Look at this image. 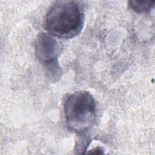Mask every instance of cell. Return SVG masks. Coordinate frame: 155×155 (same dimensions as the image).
Here are the masks:
<instances>
[{
    "label": "cell",
    "instance_id": "6da1fadb",
    "mask_svg": "<svg viewBox=\"0 0 155 155\" xmlns=\"http://www.w3.org/2000/svg\"><path fill=\"white\" fill-rule=\"evenodd\" d=\"M44 24L49 35L60 38L70 39L81 31L84 16L77 2L59 1L47 12Z\"/></svg>",
    "mask_w": 155,
    "mask_h": 155
},
{
    "label": "cell",
    "instance_id": "7a4b0ae2",
    "mask_svg": "<svg viewBox=\"0 0 155 155\" xmlns=\"http://www.w3.org/2000/svg\"><path fill=\"white\" fill-rule=\"evenodd\" d=\"M64 113L67 125L71 131L85 132L96 120V102L93 95L87 91L71 94L65 101Z\"/></svg>",
    "mask_w": 155,
    "mask_h": 155
},
{
    "label": "cell",
    "instance_id": "3957f363",
    "mask_svg": "<svg viewBox=\"0 0 155 155\" xmlns=\"http://www.w3.org/2000/svg\"><path fill=\"white\" fill-rule=\"evenodd\" d=\"M58 48L57 41L51 35L45 33L38 35L35 43V53L47 73L55 72L61 68L57 59Z\"/></svg>",
    "mask_w": 155,
    "mask_h": 155
},
{
    "label": "cell",
    "instance_id": "277c9868",
    "mask_svg": "<svg viewBox=\"0 0 155 155\" xmlns=\"http://www.w3.org/2000/svg\"><path fill=\"white\" fill-rule=\"evenodd\" d=\"M155 1H129L130 7L137 13H145L151 10L154 7Z\"/></svg>",
    "mask_w": 155,
    "mask_h": 155
},
{
    "label": "cell",
    "instance_id": "5b68a950",
    "mask_svg": "<svg viewBox=\"0 0 155 155\" xmlns=\"http://www.w3.org/2000/svg\"><path fill=\"white\" fill-rule=\"evenodd\" d=\"M88 153H92V154H102L104 153V151H103V149L102 148H100V147H97V148H95L93 150H91L90 151L88 152Z\"/></svg>",
    "mask_w": 155,
    "mask_h": 155
}]
</instances>
